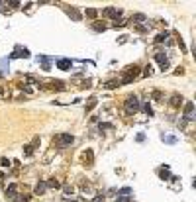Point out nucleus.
Returning <instances> with one entry per match:
<instances>
[{"mask_svg":"<svg viewBox=\"0 0 196 202\" xmlns=\"http://www.w3.org/2000/svg\"><path fill=\"white\" fill-rule=\"evenodd\" d=\"M73 141H75V137L71 136V133H57V136L53 137V143H55L57 147H69Z\"/></svg>","mask_w":196,"mask_h":202,"instance_id":"obj_1","label":"nucleus"},{"mask_svg":"<svg viewBox=\"0 0 196 202\" xmlns=\"http://www.w3.org/2000/svg\"><path fill=\"white\" fill-rule=\"evenodd\" d=\"M126 110H127V114H133V112H137V110H139V100H137V96H127V100H126Z\"/></svg>","mask_w":196,"mask_h":202,"instance_id":"obj_2","label":"nucleus"},{"mask_svg":"<svg viewBox=\"0 0 196 202\" xmlns=\"http://www.w3.org/2000/svg\"><path fill=\"white\" fill-rule=\"evenodd\" d=\"M137 73H139V69H137L136 65H133V67H130V69L126 71V75H124V85H127V83H131V79H133V77H136Z\"/></svg>","mask_w":196,"mask_h":202,"instance_id":"obj_3","label":"nucleus"},{"mask_svg":"<svg viewBox=\"0 0 196 202\" xmlns=\"http://www.w3.org/2000/svg\"><path fill=\"white\" fill-rule=\"evenodd\" d=\"M57 65H59V69L65 71V69H69V67H71V61H69V59H59V61H57Z\"/></svg>","mask_w":196,"mask_h":202,"instance_id":"obj_4","label":"nucleus"},{"mask_svg":"<svg viewBox=\"0 0 196 202\" xmlns=\"http://www.w3.org/2000/svg\"><path fill=\"white\" fill-rule=\"evenodd\" d=\"M6 196H8V198H16V184H10V187H8Z\"/></svg>","mask_w":196,"mask_h":202,"instance_id":"obj_5","label":"nucleus"},{"mask_svg":"<svg viewBox=\"0 0 196 202\" xmlns=\"http://www.w3.org/2000/svg\"><path fill=\"white\" fill-rule=\"evenodd\" d=\"M155 59H157V61L161 63V67H163V69L167 67V59H165V55H163V53H157V55H155Z\"/></svg>","mask_w":196,"mask_h":202,"instance_id":"obj_6","label":"nucleus"},{"mask_svg":"<svg viewBox=\"0 0 196 202\" xmlns=\"http://www.w3.org/2000/svg\"><path fill=\"white\" fill-rule=\"evenodd\" d=\"M104 14H106V16H112V18H118V16H120V12H118V10H114V8H106V10H104Z\"/></svg>","mask_w":196,"mask_h":202,"instance_id":"obj_7","label":"nucleus"},{"mask_svg":"<svg viewBox=\"0 0 196 202\" xmlns=\"http://www.w3.org/2000/svg\"><path fill=\"white\" fill-rule=\"evenodd\" d=\"M45 188H47L45 183H39L38 187H35V194H43V192H45Z\"/></svg>","mask_w":196,"mask_h":202,"instance_id":"obj_8","label":"nucleus"},{"mask_svg":"<svg viewBox=\"0 0 196 202\" xmlns=\"http://www.w3.org/2000/svg\"><path fill=\"white\" fill-rule=\"evenodd\" d=\"M35 143H38V139L33 141L32 145H28V147H26V149H24V153H26V155H32V153H33V147H35Z\"/></svg>","mask_w":196,"mask_h":202,"instance_id":"obj_9","label":"nucleus"},{"mask_svg":"<svg viewBox=\"0 0 196 202\" xmlns=\"http://www.w3.org/2000/svg\"><path fill=\"white\" fill-rule=\"evenodd\" d=\"M192 110H194V106H192V102L186 104V108H184V112H186V118H192Z\"/></svg>","mask_w":196,"mask_h":202,"instance_id":"obj_10","label":"nucleus"},{"mask_svg":"<svg viewBox=\"0 0 196 202\" xmlns=\"http://www.w3.org/2000/svg\"><path fill=\"white\" fill-rule=\"evenodd\" d=\"M94 106H96V98H90V102L86 104V112H90V110H92Z\"/></svg>","mask_w":196,"mask_h":202,"instance_id":"obj_11","label":"nucleus"},{"mask_svg":"<svg viewBox=\"0 0 196 202\" xmlns=\"http://www.w3.org/2000/svg\"><path fill=\"white\" fill-rule=\"evenodd\" d=\"M94 29H96V32H104V29H106V26H104V24H100V22H96V24H94Z\"/></svg>","mask_w":196,"mask_h":202,"instance_id":"obj_12","label":"nucleus"},{"mask_svg":"<svg viewBox=\"0 0 196 202\" xmlns=\"http://www.w3.org/2000/svg\"><path fill=\"white\" fill-rule=\"evenodd\" d=\"M86 16L88 18H96V10H86Z\"/></svg>","mask_w":196,"mask_h":202,"instance_id":"obj_13","label":"nucleus"},{"mask_svg":"<svg viewBox=\"0 0 196 202\" xmlns=\"http://www.w3.org/2000/svg\"><path fill=\"white\" fill-rule=\"evenodd\" d=\"M130 192H131V190H130V188H122V196H130Z\"/></svg>","mask_w":196,"mask_h":202,"instance_id":"obj_14","label":"nucleus"},{"mask_svg":"<svg viewBox=\"0 0 196 202\" xmlns=\"http://www.w3.org/2000/svg\"><path fill=\"white\" fill-rule=\"evenodd\" d=\"M163 39H167V33H159V35H157V41H163Z\"/></svg>","mask_w":196,"mask_h":202,"instance_id":"obj_15","label":"nucleus"},{"mask_svg":"<svg viewBox=\"0 0 196 202\" xmlns=\"http://www.w3.org/2000/svg\"><path fill=\"white\" fill-rule=\"evenodd\" d=\"M143 108H145V112H147V114H149V116H151V114H153V110H151V106H149V104H145V106H143Z\"/></svg>","mask_w":196,"mask_h":202,"instance_id":"obj_16","label":"nucleus"},{"mask_svg":"<svg viewBox=\"0 0 196 202\" xmlns=\"http://www.w3.org/2000/svg\"><path fill=\"white\" fill-rule=\"evenodd\" d=\"M69 16H73V18L79 20V14H77V10H69Z\"/></svg>","mask_w":196,"mask_h":202,"instance_id":"obj_17","label":"nucleus"}]
</instances>
